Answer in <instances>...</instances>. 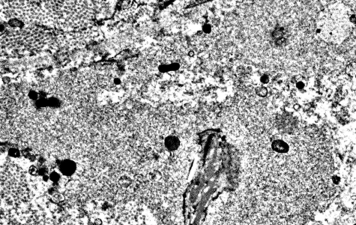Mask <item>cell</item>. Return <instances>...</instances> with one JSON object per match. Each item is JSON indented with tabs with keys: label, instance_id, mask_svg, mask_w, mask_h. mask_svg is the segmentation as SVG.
Instances as JSON below:
<instances>
[{
	"label": "cell",
	"instance_id": "3",
	"mask_svg": "<svg viewBox=\"0 0 356 225\" xmlns=\"http://www.w3.org/2000/svg\"><path fill=\"white\" fill-rule=\"evenodd\" d=\"M118 184H119L120 186L122 188H127L132 184V179L129 177H127V176H122V177L118 179Z\"/></svg>",
	"mask_w": 356,
	"mask_h": 225
},
{
	"label": "cell",
	"instance_id": "6",
	"mask_svg": "<svg viewBox=\"0 0 356 225\" xmlns=\"http://www.w3.org/2000/svg\"><path fill=\"white\" fill-rule=\"evenodd\" d=\"M29 173L32 176H36L39 173V170L36 166L31 165L29 168Z\"/></svg>",
	"mask_w": 356,
	"mask_h": 225
},
{
	"label": "cell",
	"instance_id": "4",
	"mask_svg": "<svg viewBox=\"0 0 356 225\" xmlns=\"http://www.w3.org/2000/svg\"><path fill=\"white\" fill-rule=\"evenodd\" d=\"M49 177H50V179L53 182H58L61 179V175L59 172H52L50 173V176H49Z\"/></svg>",
	"mask_w": 356,
	"mask_h": 225
},
{
	"label": "cell",
	"instance_id": "2",
	"mask_svg": "<svg viewBox=\"0 0 356 225\" xmlns=\"http://www.w3.org/2000/svg\"><path fill=\"white\" fill-rule=\"evenodd\" d=\"M76 170H77V165L74 161L71 160H63L59 165L60 172L66 177L72 176L75 172Z\"/></svg>",
	"mask_w": 356,
	"mask_h": 225
},
{
	"label": "cell",
	"instance_id": "8",
	"mask_svg": "<svg viewBox=\"0 0 356 225\" xmlns=\"http://www.w3.org/2000/svg\"><path fill=\"white\" fill-rule=\"evenodd\" d=\"M203 31L206 33H209L212 31V26L209 24H205L203 27Z\"/></svg>",
	"mask_w": 356,
	"mask_h": 225
},
{
	"label": "cell",
	"instance_id": "7",
	"mask_svg": "<svg viewBox=\"0 0 356 225\" xmlns=\"http://www.w3.org/2000/svg\"><path fill=\"white\" fill-rule=\"evenodd\" d=\"M63 197L61 194L60 193H54V195L53 197V200L55 202H60L63 200Z\"/></svg>",
	"mask_w": 356,
	"mask_h": 225
},
{
	"label": "cell",
	"instance_id": "1",
	"mask_svg": "<svg viewBox=\"0 0 356 225\" xmlns=\"http://www.w3.org/2000/svg\"><path fill=\"white\" fill-rule=\"evenodd\" d=\"M352 16L342 5L326 8L319 17V33L325 41L340 43L348 37L352 28Z\"/></svg>",
	"mask_w": 356,
	"mask_h": 225
},
{
	"label": "cell",
	"instance_id": "9",
	"mask_svg": "<svg viewBox=\"0 0 356 225\" xmlns=\"http://www.w3.org/2000/svg\"><path fill=\"white\" fill-rule=\"evenodd\" d=\"M354 225H356V224H354Z\"/></svg>",
	"mask_w": 356,
	"mask_h": 225
},
{
	"label": "cell",
	"instance_id": "5",
	"mask_svg": "<svg viewBox=\"0 0 356 225\" xmlns=\"http://www.w3.org/2000/svg\"><path fill=\"white\" fill-rule=\"evenodd\" d=\"M8 154L9 156L11 157L17 158L20 156V151L16 148H11L10 150H8Z\"/></svg>",
	"mask_w": 356,
	"mask_h": 225
}]
</instances>
